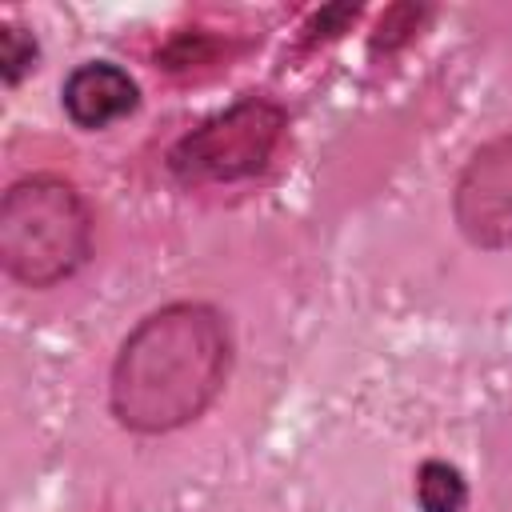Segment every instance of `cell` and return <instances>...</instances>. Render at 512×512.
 <instances>
[{
    "mask_svg": "<svg viewBox=\"0 0 512 512\" xmlns=\"http://www.w3.org/2000/svg\"><path fill=\"white\" fill-rule=\"evenodd\" d=\"M232 364L228 324L208 304H168L144 316L112 364V416L144 436L184 428L224 388Z\"/></svg>",
    "mask_w": 512,
    "mask_h": 512,
    "instance_id": "obj_1",
    "label": "cell"
},
{
    "mask_svg": "<svg viewBox=\"0 0 512 512\" xmlns=\"http://www.w3.org/2000/svg\"><path fill=\"white\" fill-rule=\"evenodd\" d=\"M92 252V216L60 176L16 180L0 200V260L28 288L68 280Z\"/></svg>",
    "mask_w": 512,
    "mask_h": 512,
    "instance_id": "obj_2",
    "label": "cell"
},
{
    "mask_svg": "<svg viewBox=\"0 0 512 512\" xmlns=\"http://www.w3.org/2000/svg\"><path fill=\"white\" fill-rule=\"evenodd\" d=\"M284 136V108L264 96H244L192 128L168 152V168L184 184H228L256 176Z\"/></svg>",
    "mask_w": 512,
    "mask_h": 512,
    "instance_id": "obj_3",
    "label": "cell"
},
{
    "mask_svg": "<svg viewBox=\"0 0 512 512\" xmlns=\"http://www.w3.org/2000/svg\"><path fill=\"white\" fill-rule=\"evenodd\" d=\"M452 212L476 248H512V132L488 140L456 180Z\"/></svg>",
    "mask_w": 512,
    "mask_h": 512,
    "instance_id": "obj_4",
    "label": "cell"
},
{
    "mask_svg": "<svg viewBox=\"0 0 512 512\" xmlns=\"http://www.w3.org/2000/svg\"><path fill=\"white\" fill-rule=\"evenodd\" d=\"M60 100H64V112L72 116L76 128L96 132V128H108L112 120L128 116L136 108L140 92L124 68H116L108 60H88V64L68 72Z\"/></svg>",
    "mask_w": 512,
    "mask_h": 512,
    "instance_id": "obj_5",
    "label": "cell"
},
{
    "mask_svg": "<svg viewBox=\"0 0 512 512\" xmlns=\"http://www.w3.org/2000/svg\"><path fill=\"white\" fill-rule=\"evenodd\" d=\"M416 500L424 512H460L468 500L464 476L444 460H424L416 472Z\"/></svg>",
    "mask_w": 512,
    "mask_h": 512,
    "instance_id": "obj_6",
    "label": "cell"
},
{
    "mask_svg": "<svg viewBox=\"0 0 512 512\" xmlns=\"http://www.w3.org/2000/svg\"><path fill=\"white\" fill-rule=\"evenodd\" d=\"M32 64H36L32 32H24L16 24H4L0 28V72H4V84H16Z\"/></svg>",
    "mask_w": 512,
    "mask_h": 512,
    "instance_id": "obj_7",
    "label": "cell"
}]
</instances>
